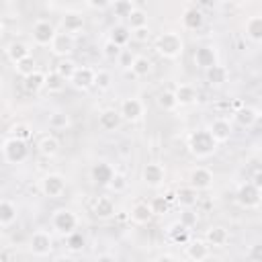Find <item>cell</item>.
Listing matches in <instances>:
<instances>
[{
    "label": "cell",
    "instance_id": "21",
    "mask_svg": "<svg viewBox=\"0 0 262 262\" xmlns=\"http://www.w3.org/2000/svg\"><path fill=\"white\" fill-rule=\"evenodd\" d=\"M108 39L115 41L119 47H127L129 41L133 39V31H131V27H129L127 23H117V25L111 27V31H108Z\"/></svg>",
    "mask_w": 262,
    "mask_h": 262
},
{
    "label": "cell",
    "instance_id": "11",
    "mask_svg": "<svg viewBox=\"0 0 262 262\" xmlns=\"http://www.w3.org/2000/svg\"><path fill=\"white\" fill-rule=\"evenodd\" d=\"M119 113H121L123 121H127V123H137V121L143 117L145 106H143V102H141L139 98L129 96V98H123V100H121Z\"/></svg>",
    "mask_w": 262,
    "mask_h": 262
},
{
    "label": "cell",
    "instance_id": "33",
    "mask_svg": "<svg viewBox=\"0 0 262 262\" xmlns=\"http://www.w3.org/2000/svg\"><path fill=\"white\" fill-rule=\"evenodd\" d=\"M131 74L135 76V78H147L149 74H151V70H154V63H151V59L149 57H145V55H135L133 59H131Z\"/></svg>",
    "mask_w": 262,
    "mask_h": 262
},
{
    "label": "cell",
    "instance_id": "30",
    "mask_svg": "<svg viewBox=\"0 0 262 262\" xmlns=\"http://www.w3.org/2000/svg\"><path fill=\"white\" fill-rule=\"evenodd\" d=\"M205 239H207L209 246H213V248H223V246L229 242V231H227L223 225H211V227L205 231Z\"/></svg>",
    "mask_w": 262,
    "mask_h": 262
},
{
    "label": "cell",
    "instance_id": "38",
    "mask_svg": "<svg viewBox=\"0 0 262 262\" xmlns=\"http://www.w3.org/2000/svg\"><path fill=\"white\" fill-rule=\"evenodd\" d=\"M111 10H113V16H117L121 20H127L129 14L135 10V4H133V0H115Z\"/></svg>",
    "mask_w": 262,
    "mask_h": 262
},
{
    "label": "cell",
    "instance_id": "56",
    "mask_svg": "<svg viewBox=\"0 0 262 262\" xmlns=\"http://www.w3.org/2000/svg\"><path fill=\"white\" fill-rule=\"evenodd\" d=\"M256 111H258V115L262 117V98H260V102H258V106H256Z\"/></svg>",
    "mask_w": 262,
    "mask_h": 262
},
{
    "label": "cell",
    "instance_id": "32",
    "mask_svg": "<svg viewBox=\"0 0 262 262\" xmlns=\"http://www.w3.org/2000/svg\"><path fill=\"white\" fill-rule=\"evenodd\" d=\"M92 213H94V217H96V219H111V217L117 213L113 199H111V196H98V199H96V203H94Z\"/></svg>",
    "mask_w": 262,
    "mask_h": 262
},
{
    "label": "cell",
    "instance_id": "31",
    "mask_svg": "<svg viewBox=\"0 0 262 262\" xmlns=\"http://www.w3.org/2000/svg\"><path fill=\"white\" fill-rule=\"evenodd\" d=\"M4 53H6V57L12 63H16V61H20V59H25V57L31 55V47L27 43H23V41H10L6 45V49H4Z\"/></svg>",
    "mask_w": 262,
    "mask_h": 262
},
{
    "label": "cell",
    "instance_id": "10",
    "mask_svg": "<svg viewBox=\"0 0 262 262\" xmlns=\"http://www.w3.org/2000/svg\"><path fill=\"white\" fill-rule=\"evenodd\" d=\"M70 84H72L76 90H82V92L94 88V84H96V68L78 66V70H76V74L72 76Z\"/></svg>",
    "mask_w": 262,
    "mask_h": 262
},
{
    "label": "cell",
    "instance_id": "5",
    "mask_svg": "<svg viewBox=\"0 0 262 262\" xmlns=\"http://www.w3.org/2000/svg\"><path fill=\"white\" fill-rule=\"evenodd\" d=\"M235 201H237V205L242 209H256L262 203V190L252 180L250 182H244L235 190Z\"/></svg>",
    "mask_w": 262,
    "mask_h": 262
},
{
    "label": "cell",
    "instance_id": "20",
    "mask_svg": "<svg viewBox=\"0 0 262 262\" xmlns=\"http://www.w3.org/2000/svg\"><path fill=\"white\" fill-rule=\"evenodd\" d=\"M121 123H123V117L115 108H104L98 113V127L102 131H115L121 127Z\"/></svg>",
    "mask_w": 262,
    "mask_h": 262
},
{
    "label": "cell",
    "instance_id": "9",
    "mask_svg": "<svg viewBox=\"0 0 262 262\" xmlns=\"http://www.w3.org/2000/svg\"><path fill=\"white\" fill-rule=\"evenodd\" d=\"M51 53L57 55V57H70L76 49V35L72 33H66V31H59L53 39V43L49 45Z\"/></svg>",
    "mask_w": 262,
    "mask_h": 262
},
{
    "label": "cell",
    "instance_id": "51",
    "mask_svg": "<svg viewBox=\"0 0 262 262\" xmlns=\"http://www.w3.org/2000/svg\"><path fill=\"white\" fill-rule=\"evenodd\" d=\"M115 0H86V4L92 8V10H104L108 6H113Z\"/></svg>",
    "mask_w": 262,
    "mask_h": 262
},
{
    "label": "cell",
    "instance_id": "34",
    "mask_svg": "<svg viewBox=\"0 0 262 262\" xmlns=\"http://www.w3.org/2000/svg\"><path fill=\"white\" fill-rule=\"evenodd\" d=\"M188 229H190V227H186V225L178 219V221H174V223L168 225L166 235H168V239H170L172 244H186V242H188Z\"/></svg>",
    "mask_w": 262,
    "mask_h": 262
},
{
    "label": "cell",
    "instance_id": "28",
    "mask_svg": "<svg viewBox=\"0 0 262 262\" xmlns=\"http://www.w3.org/2000/svg\"><path fill=\"white\" fill-rule=\"evenodd\" d=\"M18 217V209L10 199H2L0 201V227L8 229Z\"/></svg>",
    "mask_w": 262,
    "mask_h": 262
},
{
    "label": "cell",
    "instance_id": "12",
    "mask_svg": "<svg viewBox=\"0 0 262 262\" xmlns=\"http://www.w3.org/2000/svg\"><path fill=\"white\" fill-rule=\"evenodd\" d=\"M141 180H143L145 186L158 188L166 180V168L162 164H158V162H149V164H145L141 168Z\"/></svg>",
    "mask_w": 262,
    "mask_h": 262
},
{
    "label": "cell",
    "instance_id": "23",
    "mask_svg": "<svg viewBox=\"0 0 262 262\" xmlns=\"http://www.w3.org/2000/svg\"><path fill=\"white\" fill-rule=\"evenodd\" d=\"M227 78H229V70H227L225 66H221V63H215L213 68L205 70V80H207V84H209L211 88L223 86V84L227 82Z\"/></svg>",
    "mask_w": 262,
    "mask_h": 262
},
{
    "label": "cell",
    "instance_id": "52",
    "mask_svg": "<svg viewBox=\"0 0 262 262\" xmlns=\"http://www.w3.org/2000/svg\"><path fill=\"white\" fill-rule=\"evenodd\" d=\"M133 39L139 43H145L149 39V27H141V29H133Z\"/></svg>",
    "mask_w": 262,
    "mask_h": 262
},
{
    "label": "cell",
    "instance_id": "39",
    "mask_svg": "<svg viewBox=\"0 0 262 262\" xmlns=\"http://www.w3.org/2000/svg\"><path fill=\"white\" fill-rule=\"evenodd\" d=\"M76 70H78V63L74 59H70V57H59V61L55 63V72L59 76H63L68 82L72 80V76L76 74Z\"/></svg>",
    "mask_w": 262,
    "mask_h": 262
},
{
    "label": "cell",
    "instance_id": "3",
    "mask_svg": "<svg viewBox=\"0 0 262 262\" xmlns=\"http://www.w3.org/2000/svg\"><path fill=\"white\" fill-rule=\"evenodd\" d=\"M156 51L164 57V59H176L182 55L184 51V41L178 33L174 31H166L156 39Z\"/></svg>",
    "mask_w": 262,
    "mask_h": 262
},
{
    "label": "cell",
    "instance_id": "40",
    "mask_svg": "<svg viewBox=\"0 0 262 262\" xmlns=\"http://www.w3.org/2000/svg\"><path fill=\"white\" fill-rule=\"evenodd\" d=\"M156 104H158L162 111H166V113L174 111V108L178 106V100H176L174 90H164V92H160L158 98H156Z\"/></svg>",
    "mask_w": 262,
    "mask_h": 262
},
{
    "label": "cell",
    "instance_id": "19",
    "mask_svg": "<svg viewBox=\"0 0 262 262\" xmlns=\"http://www.w3.org/2000/svg\"><path fill=\"white\" fill-rule=\"evenodd\" d=\"M203 25H205V14L201 8L190 6L182 12V27L186 31H199V29H203Z\"/></svg>",
    "mask_w": 262,
    "mask_h": 262
},
{
    "label": "cell",
    "instance_id": "41",
    "mask_svg": "<svg viewBox=\"0 0 262 262\" xmlns=\"http://www.w3.org/2000/svg\"><path fill=\"white\" fill-rule=\"evenodd\" d=\"M84 246H86V237H84V233L82 231H72V233H68L66 235V248L70 250V252H82L84 250Z\"/></svg>",
    "mask_w": 262,
    "mask_h": 262
},
{
    "label": "cell",
    "instance_id": "37",
    "mask_svg": "<svg viewBox=\"0 0 262 262\" xmlns=\"http://www.w3.org/2000/svg\"><path fill=\"white\" fill-rule=\"evenodd\" d=\"M70 115L66 113V111H53L51 115H49V119H47V125H49V129H53V131H61V129H68L70 127Z\"/></svg>",
    "mask_w": 262,
    "mask_h": 262
},
{
    "label": "cell",
    "instance_id": "44",
    "mask_svg": "<svg viewBox=\"0 0 262 262\" xmlns=\"http://www.w3.org/2000/svg\"><path fill=\"white\" fill-rule=\"evenodd\" d=\"M121 53H123V47H119L115 41L106 39V41L102 43V55H104V59L115 61V59H119V57H121Z\"/></svg>",
    "mask_w": 262,
    "mask_h": 262
},
{
    "label": "cell",
    "instance_id": "25",
    "mask_svg": "<svg viewBox=\"0 0 262 262\" xmlns=\"http://www.w3.org/2000/svg\"><path fill=\"white\" fill-rule=\"evenodd\" d=\"M244 33L252 43H262V14H252L244 23Z\"/></svg>",
    "mask_w": 262,
    "mask_h": 262
},
{
    "label": "cell",
    "instance_id": "43",
    "mask_svg": "<svg viewBox=\"0 0 262 262\" xmlns=\"http://www.w3.org/2000/svg\"><path fill=\"white\" fill-rule=\"evenodd\" d=\"M125 23L131 27V31H133V29L147 27V12H145V10H141V8H135V10L129 14V18H127Z\"/></svg>",
    "mask_w": 262,
    "mask_h": 262
},
{
    "label": "cell",
    "instance_id": "46",
    "mask_svg": "<svg viewBox=\"0 0 262 262\" xmlns=\"http://www.w3.org/2000/svg\"><path fill=\"white\" fill-rule=\"evenodd\" d=\"M127 184H129L127 176H125V174H121V172H115V176H113V180H111L108 188H111V190H115V192H123V190L127 188Z\"/></svg>",
    "mask_w": 262,
    "mask_h": 262
},
{
    "label": "cell",
    "instance_id": "8",
    "mask_svg": "<svg viewBox=\"0 0 262 262\" xmlns=\"http://www.w3.org/2000/svg\"><path fill=\"white\" fill-rule=\"evenodd\" d=\"M55 35H57L55 25L49 23V20H45V18L37 20V23L33 25V29H31V39H33V43L39 45V47H49V45L53 43Z\"/></svg>",
    "mask_w": 262,
    "mask_h": 262
},
{
    "label": "cell",
    "instance_id": "47",
    "mask_svg": "<svg viewBox=\"0 0 262 262\" xmlns=\"http://www.w3.org/2000/svg\"><path fill=\"white\" fill-rule=\"evenodd\" d=\"M180 221L186 225V227H194L196 225V221H199V215L192 211V207L190 209H184V211H180Z\"/></svg>",
    "mask_w": 262,
    "mask_h": 262
},
{
    "label": "cell",
    "instance_id": "2",
    "mask_svg": "<svg viewBox=\"0 0 262 262\" xmlns=\"http://www.w3.org/2000/svg\"><path fill=\"white\" fill-rule=\"evenodd\" d=\"M29 151H31L29 149V141L20 139L16 135H8L2 141V158H4L6 164H12V166L23 164L29 158Z\"/></svg>",
    "mask_w": 262,
    "mask_h": 262
},
{
    "label": "cell",
    "instance_id": "18",
    "mask_svg": "<svg viewBox=\"0 0 262 262\" xmlns=\"http://www.w3.org/2000/svg\"><path fill=\"white\" fill-rule=\"evenodd\" d=\"M84 25H86V20H84V14L82 12L72 10V12H66L61 16V31H66V33L78 35V33L84 31Z\"/></svg>",
    "mask_w": 262,
    "mask_h": 262
},
{
    "label": "cell",
    "instance_id": "17",
    "mask_svg": "<svg viewBox=\"0 0 262 262\" xmlns=\"http://www.w3.org/2000/svg\"><path fill=\"white\" fill-rule=\"evenodd\" d=\"M209 131H211V135L219 141V143H225V141H229L231 139V133H233V129H231V123L227 121V119H223V117H217V119H213L211 123H209V127H207Z\"/></svg>",
    "mask_w": 262,
    "mask_h": 262
},
{
    "label": "cell",
    "instance_id": "54",
    "mask_svg": "<svg viewBox=\"0 0 262 262\" xmlns=\"http://www.w3.org/2000/svg\"><path fill=\"white\" fill-rule=\"evenodd\" d=\"M115 254H96V260H115Z\"/></svg>",
    "mask_w": 262,
    "mask_h": 262
},
{
    "label": "cell",
    "instance_id": "24",
    "mask_svg": "<svg viewBox=\"0 0 262 262\" xmlns=\"http://www.w3.org/2000/svg\"><path fill=\"white\" fill-rule=\"evenodd\" d=\"M174 199H176V203H178L182 209H190V207H194L196 201H199V190L192 188L190 184H184V186L176 188Z\"/></svg>",
    "mask_w": 262,
    "mask_h": 262
},
{
    "label": "cell",
    "instance_id": "50",
    "mask_svg": "<svg viewBox=\"0 0 262 262\" xmlns=\"http://www.w3.org/2000/svg\"><path fill=\"white\" fill-rule=\"evenodd\" d=\"M248 258L254 260V262H262V242L254 244V246L248 250Z\"/></svg>",
    "mask_w": 262,
    "mask_h": 262
},
{
    "label": "cell",
    "instance_id": "42",
    "mask_svg": "<svg viewBox=\"0 0 262 262\" xmlns=\"http://www.w3.org/2000/svg\"><path fill=\"white\" fill-rule=\"evenodd\" d=\"M12 66H14V72H16L20 78H25V76L33 74L35 70H39V68H37V61H35V57H33V55H29V57H25V59H20V61L12 63Z\"/></svg>",
    "mask_w": 262,
    "mask_h": 262
},
{
    "label": "cell",
    "instance_id": "35",
    "mask_svg": "<svg viewBox=\"0 0 262 262\" xmlns=\"http://www.w3.org/2000/svg\"><path fill=\"white\" fill-rule=\"evenodd\" d=\"M37 149L41 151V156L53 158V156L59 151V141H57V137H53V135H43V137L39 139V143H37Z\"/></svg>",
    "mask_w": 262,
    "mask_h": 262
},
{
    "label": "cell",
    "instance_id": "26",
    "mask_svg": "<svg viewBox=\"0 0 262 262\" xmlns=\"http://www.w3.org/2000/svg\"><path fill=\"white\" fill-rule=\"evenodd\" d=\"M45 82H47V74H43L41 70H35L33 74L23 78V88L29 94H37V92L45 90Z\"/></svg>",
    "mask_w": 262,
    "mask_h": 262
},
{
    "label": "cell",
    "instance_id": "16",
    "mask_svg": "<svg viewBox=\"0 0 262 262\" xmlns=\"http://www.w3.org/2000/svg\"><path fill=\"white\" fill-rule=\"evenodd\" d=\"M211 256V246L207 239H188L186 242V258L201 262Z\"/></svg>",
    "mask_w": 262,
    "mask_h": 262
},
{
    "label": "cell",
    "instance_id": "53",
    "mask_svg": "<svg viewBox=\"0 0 262 262\" xmlns=\"http://www.w3.org/2000/svg\"><path fill=\"white\" fill-rule=\"evenodd\" d=\"M252 182L262 190V170H256V172L252 174Z\"/></svg>",
    "mask_w": 262,
    "mask_h": 262
},
{
    "label": "cell",
    "instance_id": "15",
    "mask_svg": "<svg viewBox=\"0 0 262 262\" xmlns=\"http://www.w3.org/2000/svg\"><path fill=\"white\" fill-rule=\"evenodd\" d=\"M213 178H215V176H213V172H211L209 168L196 166V168H192L190 174H188V184L201 192V190H209V188L213 186Z\"/></svg>",
    "mask_w": 262,
    "mask_h": 262
},
{
    "label": "cell",
    "instance_id": "6",
    "mask_svg": "<svg viewBox=\"0 0 262 262\" xmlns=\"http://www.w3.org/2000/svg\"><path fill=\"white\" fill-rule=\"evenodd\" d=\"M39 188H41V192H43L45 196H49V199H59V196L66 192L68 182H66V178H63L61 174L49 172V174H45V176L39 180Z\"/></svg>",
    "mask_w": 262,
    "mask_h": 262
},
{
    "label": "cell",
    "instance_id": "27",
    "mask_svg": "<svg viewBox=\"0 0 262 262\" xmlns=\"http://www.w3.org/2000/svg\"><path fill=\"white\" fill-rule=\"evenodd\" d=\"M174 94H176V100H178V106H190L199 100V92L192 84H178L174 88Z\"/></svg>",
    "mask_w": 262,
    "mask_h": 262
},
{
    "label": "cell",
    "instance_id": "7",
    "mask_svg": "<svg viewBox=\"0 0 262 262\" xmlns=\"http://www.w3.org/2000/svg\"><path fill=\"white\" fill-rule=\"evenodd\" d=\"M29 252H31L33 256H37V258L49 256V254L53 252V237H51V233L45 231V229L33 231V235H31V239H29Z\"/></svg>",
    "mask_w": 262,
    "mask_h": 262
},
{
    "label": "cell",
    "instance_id": "29",
    "mask_svg": "<svg viewBox=\"0 0 262 262\" xmlns=\"http://www.w3.org/2000/svg\"><path fill=\"white\" fill-rule=\"evenodd\" d=\"M154 209H151V203H135L131 207V221L137 223V225H145L154 219Z\"/></svg>",
    "mask_w": 262,
    "mask_h": 262
},
{
    "label": "cell",
    "instance_id": "4",
    "mask_svg": "<svg viewBox=\"0 0 262 262\" xmlns=\"http://www.w3.org/2000/svg\"><path fill=\"white\" fill-rule=\"evenodd\" d=\"M78 225H80V219L72 209H57L51 215V227L61 235H68V233L76 231Z\"/></svg>",
    "mask_w": 262,
    "mask_h": 262
},
{
    "label": "cell",
    "instance_id": "1",
    "mask_svg": "<svg viewBox=\"0 0 262 262\" xmlns=\"http://www.w3.org/2000/svg\"><path fill=\"white\" fill-rule=\"evenodd\" d=\"M186 147H188V151H190L194 158L205 160V158H211V156L217 151L219 141L211 135L209 129H194V131H190L188 137H186Z\"/></svg>",
    "mask_w": 262,
    "mask_h": 262
},
{
    "label": "cell",
    "instance_id": "45",
    "mask_svg": "<svg viewBox=\"0 0 262 262\" xmlns=\"http://www.w3.org/2000/svg\"><path fill=\"white\" fill-rule=\"evenodd\" d=\"M111 84H113V76H111V72L108 70H96V84H94V88H98L100 92H106L108 88H111Z\"/></svg>",
    "mask_w": 262,
    "mask_h": 262
},
{
    "label": "cell",
    "instance_id": "14",
    "mask_svg": "<svg viewBox=\"0 0 262 262\" xmlns=\"http://www.w3.org/2000/svg\"><path fill=\"white\" fill-rule=\"evenodd\" d=\"M115 176V168L106 160H98L90 166V180L98 186H108Z\"/></svg>",
    "mask_w": 262,
    "mask_h": 262
},
{
    "label": "cell",
    "instance_id": "49",
    "mask_svg": "<svg viewBox=\"0 0 262 262\" xmlns=\"http://www.w3.org/2000/svg\"><path fill=\"white\" fill-rule=\"evenodd\" d=\"M151 209H154V213H156V215H164V213L168 211V199L156 196V199L151 201Z\"/></svg>",
    "mask_w": 262,
    "mask_h": 262
},
{
    "label": "cell",
    "instance_id": "13",
    "mask_svg": "<svg viewBox=\"0 0 262 262\" xmlns=\"http://www.w3.org/2000/svg\"><path fill=\"white\" fill-rule=\"evenodd\" d=\"M192 61L199 70H209L213 68L215 63H219V55H217V49L213 45H199L192 53Z\"/></svg>",
    "mask_w": 262,
    "mask_h": 262
},
{
    "label": "cell",
    "instance_id": "36",
    "mask_svg": "<svg viewBox=\"0 0 262 262\" xmlns=\"http://www.w3.org/2000/svg\"><path fill=\"white\" fill-rule=\"evenodd\" d=\"M66 84H68V80L63 78V76H59L55 70L53 72H47V82H45V90L49 92V94H59L63 88H66Z\"/></svg>",
    "mask_w": 262,
    "mask_h": 262
},
{
    "label": "cell",
    "instance_id": "48",
    "mask_svg": "<svg viewBox=\"0 0 262 262\" xmlns=\"http://www.w3.org/2000/svg\"><path fill=\"white\" fill-rule=\"evenodd\" d=\"M10 135H16V137H20V139H31V135H33V131H31V127L29 125H14L12 129H10Z\"/></svg>",
    "mask_w": 262,
    "mask_h": 262
},
{
    "label": "cell",
    "instance_id": "55",
    "mask_svg": "<svg viewBox=\"0 0 262 262\" xmlns=\"http://www.w3.org/2000/svg\"><path fill=\"white\" fill-rule=\"evenodd\" d=\"M160 260H178V258H176L174 254H162V256H160Z\"/></svg>",
    "mask_w": 262,
    "mask_h": 262
},
{
    "label": "cell",
    "instance_id": "22",
    "mask_svg": "<svg viewBox=\"0 0 262 262\" xmlns=\"http://www.w3.org/2000/svg\"><path fill=\"white\" fill-rule=\"evenodd\" d=\"M258 119H260V115H258L256 106H239V108L233 113V121H235L239 127H244V129L254 127V125L258 123Z\"/></svg>",
    "mask_w": 262,
    "mask_h": 262
}]
</instances>
